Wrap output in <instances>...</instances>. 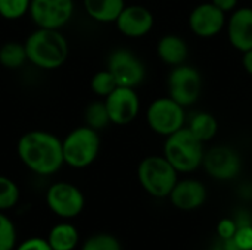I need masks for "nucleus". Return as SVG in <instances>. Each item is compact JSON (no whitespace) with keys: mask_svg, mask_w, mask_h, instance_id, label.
I'll return each mask as SVG.
<instances>
[{"mask_svg":"<svg viewBox=\"0 0 252 250\" xmlns=\"http://www.w3.org/2000/svg\"><path fill=\"white\" fill-rule=\"evenodd\" d=\"M238 230V224L235 220L224 218L217 224V234L220 239H233Z\"/></svg>","mask_w":252,"mask_h":250,"instance_id":"c756f323","label":"nucleus"},{"mask_svg":"<svg viewBox=\"0 0 252 250\" xmlns=\"http://www.w3.org/2000/svg\"><path fill=\"white\" fill-rule=\"evenodd\" d=\"M214 6H217L220 10H223L226 15L232 13L235 9H238V0H211Z\"/></svg>","mask_w":252,"mask_h":250,"instance_id":"2f4dec72","label":"nucleus"},{"mask_svg":"<svg viewBox=\"0 0 252 250\" xmlns=\"http://www.w3.org/2000/svg\"><path fill=\"white\" fill-rule=\"evenodd\" d=\"M137 178L148 194L157 199H165L179 181V172L164 155H152L139 164Z\"/></svg>","mask_w":252,"mask_h":250,"instance_id":"20e7f679","label":"nucleus"},{"mask_svg":"<svg viewBox=\"0 0 252 250\" xmlns=\"http://www.w3.org/2000/svg\"><path fill=\"white\" fill-rule=\"evenodd\" d=\"M227 35L230 44L239 50L252 49V7H238L227 19Z\"/></svg>","mask_w":252,"mask_h":250,"instance_id":"dca6fc26","label":"nucleus"},{"mask_svg":"<svg viewBox=\"0 0 252 250\" xmlns=\"http://www.w3.org/2000/svg\"><path fill=\"white\" fill-rule=\"evenodd\" d=\"M13 250H52L47 239L43 237H30L18 243Z\"/></svg>","mask_w":252,"mask_h":250,"instance_id":"c85d7f7f","label":"nucleus"},{"mask_svg":"<svg viewBox=\"0 0 252 250\" xmlns=\"http://www.w3.org/2000/svg\"><path fill=\"white\" fill-rule=\"evenodd\" d=\"M18 245V233L13 221L0 212V250H13Z\"/></svg>","mask_w":252,"mask_h":250,"instance_id":"bb28decb","label":"nucleus"},{"mask_svg":"<svg viewBox=\"0 0 252 250\" xmlns=\"http://www.w3.org/2000/svg\"><path fill=\"white\" fill-rule=\"evenodd\" d=\"M157 53L165 65L174 68L186 62L189 55V47L180 35L167 34L159 38L157 44Z\"/></svg>","mask_w":252,"mask_h":250,"instance_id":"f3484780","label":"nucleus"},{"mask_svg":"<svg viewBox=\"0 0 252 250\" xmlns=\"http://www.w3.org/2000/svg\"><path fill=\"white\" fill-rule=\"evenodd\" d=\"M188 128L198 140H201L205 144L207 141H211L217 136L219 122L214 115L208 112H198L189 119Z\"/></svg>","mask_w":252,"mask_h":250,"instance_id":"aec40b11","label":"nucleus"},{"mask_svg":"<svg viewBox=\"0 0 252 250\" xmlns=\"http://www.w3.org/2000/svg\"><path fill=\"white\" fill-rule=\"evenodd\" d=\"M233 239L242 250H252V224L239 225Z\"/></svg>","mask_w":252,"mask_h":250,"instance_id":"cd10ccee","label":"nucleus"},{"mask_svg":"<svg viewBox=\"0 0 252 250\" xmlns=\"http://www.w3.org/2000/svg\"><path fill=\"white\" fill-rule=\"evenodd\" d=\"M84 119H86V125L96 131L103 130L108 124H111L105 102L94 100V102L89 103L84 111Z\"/></svg>","mask_w":252,"mask_h":250,"instance_id":"4be33fe9","label":"nucleus"},{"mask_svg":"<svg viewBox=\"0 0 252 250\" xmlns=\"http://www.w3.org/2000/svg\"><path fill=\"white\" fill-rule=\"evenodd\" d=\"M162 155L179 174H189L202 167L205 149L204 143L198 140L188 127H183L165 137Z\"/></svg>","mask_w":252,"mask_h":250,"instance_id":"7ed1b4c3","label":"nucleus"},{"mask_svg":"<svg viewBox=\"0 0 252 250\" xmlns=\"http://www.w3.org/2000/svg\"><path fill=\"white\" fill-rule=\"evenodd\" d=\"M24 46L28 62L44 71L61 68L69 55V44L61 29L35 28Z\"/></svg>","mask_w":252,"mask_h":250,"instance_id":"f03ea898","label":"nucleus"},{"mask_svg":"<svg viewBox=\"0 0 252 250\" xmlns=\"http://www.w3.org/2000/svg\"><path fill=\"white\" fill-rule=\"evenodd\" d=\"M31 0H0V16L7 21H16L28 15Z\"/></svg>","mask_w":252,"mask_h":250,"instance_id":"a878e982","label":"nucleus"},{"mask_svg":"<svg viewBox=\"0 0 252 250\" xmlns=\"http://www.w3.org/2000/svg\"><path fill=\"white\" fill-rule=\"evenodd\" d=\"M86 13L96 22H115L121 10L126 7L124 0H83Z\"/></svg>","mask_w":252,"mask_h":250,"instance_id":"a211bd4d","label":"nucleus"},{"mask_svg":"<svg viewBox=\"0 0 252 250\" xmlns=\"http://www.w3.org/2000/svg\"><path fill=\"white\" fill-rule=\"evenodd\" d=\"M146 122L155 134L168 137L185 127L186 112L185 108L170 96L159 97L148 106Z\"/></svg>","mask_w":252,"mask_h":250,"instance_id":"423d86ee","label":"nucleus"},{"mask_svg":"<svg viewBox=\"0 0 252 250\" xmlns=\"http://www.w3.org/2000/svg\"><path fill=\"white\" fill-rule=\"evenodd\" d=\"M118 87L114 75L108 71V69H103V71H97L92 80H90V88L92 91L99 96V97H106L108 94H111L115 88Z\"/></svg>","mask_w":252,"mask_h":250,"instance_id":"b1692460","label":"nucleus"},{"mask_svg":"<svg viewBox=\"0 0 252 250\" xmlns=\"http://www.w3.org/2000/svg\"><path fill=\"white\" fill-rule=\"evenodd\" d=\"M227 24V16L211 1H205L193 7L189 15L190 31L201 38H211L221 32Z\"/></svg>","mask_w":252,"mask_h":250,"instance_id":"ddd939ff","label":"nucleus"},{"mask_svg":"<svg viewBox=\"0 0 252 250\" xmlns=\"http://www.w3.org/2000/svg\"><path fill=\"white\" fill-rule=\"evenodd\" d=\"M167 84L168 96L183 108H188L196 103L201 96L202 75L196 68L183 63L171 69Z\"/></svg>","mask_w":252,"mask_h":250,"instance_id":"0eeeda50","label":"nucleus"},{"mask_svg":"<svg viewBox=\"0 0 252 250\" xmlns=\"http://www.w3.org/2000/svg\"><path fill=\"white\" fill-rule=\"evenodd\" d=\"M21 190L18 184L6 177L0 175V212H6L12 208H15L19 202Z\"/></svg>","mask_w":252,"mask_h":250,"instance_id":"5701e85b","label":"nucleus"},{"mask_svg":"<svg viewBox=\"0 0 252 250\" xmlns=\"http://www.w3.org/2000/svg\"><path fill=\"white\" fill-rule=\"evenodd\" d=\"M106 69L114 75L117 84L123 87L136 88L146 78V66L143 60L136 53L124 47L111 52Z\"/></svg>","mask_w":252,"mask_h":250,"instance_id":"1a4fd4ad","label":"nucleus"},{"mask_svg":"<svg viewBox=\"0 0 252 250\" xmlns=\"http://www.w3.org/2000/svg\"><path fill=\"white\" fill-rule=\"evenodd\" d=\"M100 136L99 131L81 125L71 130L62 140V153L65 165L74 169L90 167L99 156Z\"/></svg>","mask_w":252,"mask_h":250,"instance_id":"39448f33","label":"nucleus"},{"mask_svg":"<svg viewBox=\"0 0 252 250\" xmlns=\"http://www.w3.org/2000/svg\"><path fill=\"white\" fill-rule=\"evenodd\" d=\"M81 250H123L120 240L109 233H97L86 239Z\"/></svg>","mask_w":252,"mask_h":250,"instance_id":"393cba45","label":"nucleus"},{"mask_svg":"<svg viewBox=\"0 0 252 250\" xmlns=\"http://www.w3.org/2000/svg\"><path fill=\"white\" fill-rule=\"evenodd\" d=\"M152 12L140 4L126 6L115 21L117 29L128 38H140L151 32L154 28Z\"/></svg>","mask_w":252,"mask_h":250,"instance_id":"4468645a","label":"nucleus"},{"mask_svg":"<svg viewBox=\"0 0 252 250\" xmlns=\"http://www.w3.org/2000/svg\"><path fill=\"white\" fill-rule=\"evenodd\" d=\"M202 167L211 178L217 181H230L241 174L242 159L233 147L214 146L205 150Z\"/></svg>","mask_w":252,"mask_h":250,"instance_id":"9b49d317","label":"nucleus"},{"mask_svg":"<svg viewBox=\"0 0 252 250\" xmlns=\"http://www.w3.org/2000/svg\"><path fill=\"white\" fill-rule=\"evenodd\" d=\"M242 65H244V69L252 75V49L244 52V56H242Z\"/></svg>","mask_w":252,"mask_h":250,"instance_id":"473e14b6","label":"nucleus"},{"mask_svg":"<svg viewBox=\"0 0 252 250\" xmlns=\"http://www.w3.org/2000/svg\"><path fill=\"white\" fill-rule=\"evenodd\" d=\"M27 59L25 46L18 41H7L0 46V65L7 69H18L21 68Z\"/></svg>","mask_w":252,"mask_h":250,"instance_id":"412c9836","label":"nucleus"},{"mask_svg":"<svg viewBox=\"0 0 252 250\" xmlns=\"http://www.w3.org/2000/svg\"><path fill=\"white\" fill-rule=\"evenodd\" d=\"M74 0H31L28 15L37 28L61 29L74 15Z\"/></svg>","mask_w":252,"mask_h":250,"instance_id":"9d476101","label":"nucleus"},{"mask_svg":"<svg viewBox=\"0 0 252 250\" xmlns=\"http://www.w3.org/2000/svg\"><path fill=\"white\" fill-rule=\"evenodd\" d=\"M46 239L52 250H74L80 245V233L77 227L68 221L55 224Z\"/></svg>","mask_w":252,"mask_h":250,"instance_id":"6ab92c4d","label":"nucleus"},{"mask_svg":"<svg viewBox=\"0 0 252 250\" xmlns=\"http://www.w3.org/2000/svg\"><path fill=\"white\" fill-rule=\"evenodd\" d=\"M210 250H242L235 242V239H217Z\"/></svg>","mask_w":252,"mask_h":250,"instance_id":"7c9ffc66","label":"nucleus"},{"mask_svg":"<svg viewBox=\"0 0 252 250\" xmlns=\"http://www.w3.org/2000/svg\"><path fill=\"white\" fill-rule=\"evenodd\" d=\"M46 205L56 217L62 220H72L83 212L86 199L77 186L66 181H58L47 189Z\"/></svg>","mask_w":252,"mask_h":250,"instance_id":"6e6552de","label":"nucleus"},{"mask_svg":"<svg viewBox=\"0 0 252 250\" xmlns=\"http://www.w3.org/2000/svg\"><path fill=\"white\" fill-rule=\"evenodd\" d=\"M16 153L27 169L41 177L53 175L65 165L62 140L44 130L24 133L16 143Z\"/></svg>","mask_w":252,"mask_h":250,"instance_id":"f257e3e1","label":"nucleus"},{"mask_svg":"<svg viewBox=\"0 0 252 250\" xmlns=\"http://www.w3.org/2000/svg\"><path fill=\"white\" fill-rule=\"evenodd\" d=\"M103 102L106 105L111 124L115 125L131 124L140 112V99L133 87L118 85L105 97Z\"/></svg>","mask_w":252,"mask_h":250,"instance_id":"f8f14e48","label":"nucleus"},{"mask_svg":"<svg viewBox=\"0 0 252 250\" xmlns=\"http://www.w3.org/2000/svg\"><path fill=\"white\" fill-rule=\"evenodd\" d=\"M207 187L202 181L195 178H185L176 183L168 199L179 211L190 212L199 209L207 202Z\"/></svg>","mask_w":252,"mask_h":250,"instance_id":"2eb2a0df","label":"nucleus"}]
</instances>
